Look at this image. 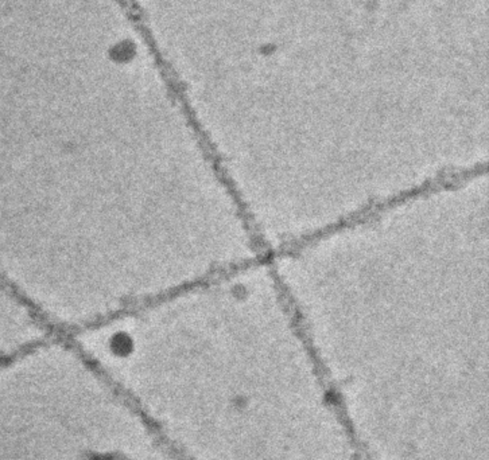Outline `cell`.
<instances>
[]
</instances>
